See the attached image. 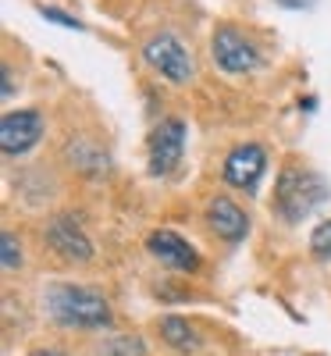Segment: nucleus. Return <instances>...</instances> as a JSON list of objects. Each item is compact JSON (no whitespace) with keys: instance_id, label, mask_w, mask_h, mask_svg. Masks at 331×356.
<instances>
[{"instance_id":"nucleus-1","label":"nucleus","mask_w":331,"mask_h":356,"mask_svg":"<svg viewBox=\"0 0 331 356\" xmlns=\"http://www.w3.org/2000/svg\"><path fill=\"white\" fill-rule=\"evenodd\" d=\"M328 193L331 189L324 182V175H317L307 164H285L275 186V214L289 225H299L328 200Z\"/></svg>"},{"instance_id":"nucleus-2","label":"nucleus","mask_w":331,"mask_h":356,"mask_svg":"<svg viewBox=\"0 0 331 356\" xmlns=\"http://www.w3.org/2000/svg\"><path fill=\"white\" fill-rule=\"evenodd\" d=\"M47 314L65 328H107L111 324V303L100 292L65 282L47 289Z\"/></svg>"},{"instance_id":"nucleus-3","label":"nucleus","mask_w":331,"mask_h":356,"mask_svg":"<svg viewBox=\"0 0 331 356\" xmlns=\"http://www.w3.org/2000/svg\"><path fill=\"white\" fill-rule=\"evenodd\" d=\"M143 57H146L150 68L161 72V75H164L168 82H175V86H182V82L193 79V54L186 50L182 40L171 36V33H161V36H154V40H146V43H143Z\"/></svg>"},{"instance_id":"nucleus-4","label":"nucleus","mask_w":331,"mask_h":356,"mask_svg":"<svg viewBox=\"0 0 331 356\" xmlns=\"http://www.w3.org/2000/svg\"><path fill=\"white\" fill-rule=\"evenodd\" d=\"M210 57H214V65L228 75H246L260 65V50L253 40H246L239 29L232 25H221L214 40H210Z\"/></svg>"},{"instance_id":"nucleus-5","label":"nucleus","mask_w":331,"mask_h":356,"mask_svg":"<svg viewBox=\"0 0 331 356\" xmlns=\"http://www.w3.org/2000/svg\"><path fill=\"white\" fill-rule=\"evenodd\" d=\"M182 154H186V122L182 118H164L150 136V171L157 178L171 175L182 164Z\"/></svg>"},{"instance_id":"nucleus-6","label":"nucleus","mask_w":331,"mask_h":356,"mask_svg":"<svg viewBox=\"0 0 331 356\" xmlns=\"http://www.w3.org/2000/svg\"><path fill=\"white\" fill-rule=\"evenodd\" d=\"M43 139V114L25 107V111H8L0 118V150L8 157H22Z\"/></svg>"},{"instance_id":"nucleus-7","label":"nucleus","mask_w":331,"mask_h":356,"mask_svg":"<svg viewBox=\"0 0 331 356\" xmlns=\"http://www.w3.org/2000/svg\"><path fill=\"white\" fill-rule=\"evenodd\" d=\"M267 171V154L260 150L257 143H243L225 157V182L235 186V189H246L253 193L260 186V178Z\"/></svg>"},{"instance_id":"nucleus-8","label":"nucleus","mask_w":331,"mask_h":356,"mask_svg":"<svg viewBox=\"0 0 331 356\" xmlns=\"http://www.w3.org/2000/svg\"><path fill=\"white\" fill-rule=\"evenodd\" d=\"M47 246H50L57 257L72 260V264L93 260V243H89V235L79 228L75 218H54V221L47 225Z\"/></svg>"},{"instance_id":"nucleus-9","label":"nucleus","mask_w":331,"mask_h":356,"mask_svg":"<svg viewBox=\"0 0 331 356\" xmlns=\"http://www.w3.org/2000/svg\"><path fill=\"white\" fill-rule=\"evenodd\" d=\"M146 250L154 253L161 264L175 267V271H196L200 267V253L182 239L178 232L171 228H157V232H150V239H146Z\"/></svg>"},{"instance_id":"nucleus-10","label":"nucleus","mask_w":331,"mask_h":356,"mask_svg":"<svg viewBox=\"0 0 331 356\" xmlns=\"http://www.w3.org/2000/svg\"><path fill=\"white\" fill-rule=\"evenodd\" d=\"M207 225L214 228L225 243H239V239H246V232H250V218L243 214V207L232 203L228 196H214V200H210Z\"/></svg>"},{"instance_id":"nucleus-11","label":"nucleus","mask_w":331,"mask_h":356,"mask_svg":"<svg viewBox=\"0 0 331 356\" xmlns=\"http://www.w3.org/2000/svg\"><path fill=\"white\" fill-rule=\"evenodd\" d=\"M161 335H164V342L175 346L178 353H193V349L200 346V335H196V328H193L186 317H164V321H161Z\"/></svg>"},{"instance_id":"nucleus-12","label":"nucleus","mask_w":331,"mask_h":356,"mask_svg":"<svg viewBox=\"0 0 331 356\" xmlns=\"http://www.w3.org/2000/svg\"><path fill=\"white\" fill-rule=\"evenodd\" d=\"M68 157L82 168V171H93V175H100L104 168H107V157L100 154V150H93V146H89V143H68Z\"/></svg>"},{"instance_id":"nucleus-13","label":"nucleus","mask_w":331,"mask_h":356,"mask_svg":"<svg viewBox=\"0 0 331 356\" xmlns=\"http://www.w3.org/2000/svg\"><path fill=\"white\" fill-rule=\"evenodd\" d=\"M0 260H4V271H18L22 267V243L11 232L0 235Z\"/></svg>"},{"instance_id":"nucleus-14","label":"nucleus","mask_w":331,"mask_h":356,"mask_svg":"<svg viewBox=\"0 0 331 356\" xmlns=\"http://www.w3.org/2000/svg\"><path fill=\"white\" fill-rule=\"evenodd\" d=\"M310 250L317 260H331V221H321L310 232Z\"/></svg>"},{"instance_id":"nucleus-15","label":"nucleus","mask_w":331,"mask_h":356,"mask_svg":"<svg viewBox=\"0 0 331 356\" xmlns=\"http://www.w3.org/2000/svg\"><path fill=\"white\" fill-rule=\"evenodd\" d=\"M40 15L50 18V22H57V25H65V29H82L79 18H72V15H65V11H57V8H40Z\"/></svg>"},{"instance_id":"nucleus-16","label":"nucleus","mask_w":331,"mask_h":356,"mask_svg":"<svg viewBox=\"0 0 331 356\" xmlns=\"http://www.w3.org/2000/svg\"><path fill=\"white\" fill-rule=\"evenodd\" d=\"M11 79H15V75H11V68H4V100L15 93V82H11Z\"/></svg>"},{"instance_id":"nucleus-17","label":"nucleus","mask_w":331,"mask_h":356,"mask_svg":"<svg viewBox=\"0 0 331 356\" xmlns=\"http://www.w3.org/2000/svg\"><path fill=\"white\" fill-rule=\"evenodd\" d=\"M29 356H68V353H61V349H36V353H29Z\"/></svg>"}]
</instances>
